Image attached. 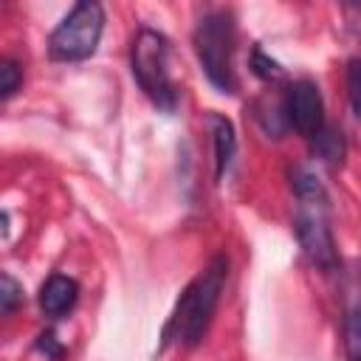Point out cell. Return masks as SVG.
Returning a JSON list of instances; mask_svg holds the SVG:
<instances>
[{"label":"cell","mask_w":361,"mask_h":361,"mask_svg":"<svg viewBox=\"0 0 361 361\" xmlns=\"http://www.w3.org/2000/svg\"><path fill=\"white\" fill-rule=\"evenodd\" d=\"M37 347H39L42 353H48L54 361H56V358H62V347L54 341V333H42V336H39V341H37Z\"/></svg>","instance_id":"cell-15"},{"label":"cell","mask_w":361,"mask_h":361,"mask_svg":"<svg viewBox=\"0 0 361 361\" xmlns=\"http://www.w3.org/2000/svg\"><path fill=\"white\" fill-rule=\"evenodd\" d=\"M347 87H350V104H353V113L358 116V59L350 62V71H347Z\"/></svg>","instance_id":"cell-13"},{"label":"cell","mask_w":361,"mask_h":361,"mask_svg":"<svg viewBox=\"0 0 361 361\" xmlns=\"http://www.w3.org/2000/svg\"><path fill=\"white\" fill-rule=\"evenodd\" d=\"M195 51L197 59L209 76V82L214 87H220L223 93L234 90V68H231V56H234V23L228 11H212L206 17H200V23L195 25Z\"/></svg>","instance_id":"cell-4"},{"label":"cell","mask_w":361,"mask_h":361,"mask_svg":"<svg viewBox=\"0 0 361 361\" xmlns=\"http://www.w3.org/2000/svg\"><path fill=\"white\" fill-rule=\"evenodd\" d=\"M169 39L155 31V28H141L133 39V76L138 82V87L147 93V99L161 107V110H175L178 107V90L169 73Z\"/></svg>","instance_id":"cell-3"},{"label":"cell","mask_w":361,"mask_h":361,"mask_svg":"<svg viewBox=\"0 0 361 361\" xmlns=\"http://www.w3.org/2000/svg\"><path fill=\"white\" fill-rule=\"evenodd\" d=\"M76 299H79V285L65 274H51L39 288V310L51 319H62L65 313H71Z\"/></svg>","instance_id":"cell-7"},{"label":"cell","mask_w":361,"mask_h":361,"mask_svg":"<svg viewBox=\"0 0 361 361\" xmlns=\"http://www.w3.org/2000/svg\"><path fill=\"white\" fill-rule=\"evenodd\" d=\"M226 276H228V259L223 254L212 257V262L183 288L175 313L166 324V341H178L183 347H195L203 341L212 316L217 310Z\"/></svg>","instance_id":"cell-1"},{"label":"cell","mask_w":361,"mask_h":361,"mask_svg":"<svg viewBox=\"0 0 361 361\" xmlns=\"http://www.w3.org/2000/svg\"><path fill=\"white\" fill-rule=\"evenodd\" d=\"M20 299H23L20 282L0 271V310H14L20 305Z\"/></svg>","instance_id":"cell-11"},{"label":"cell","mask_w":361,"mask_h":361,"mask_svg":"<svg viewBox=\"0 0 361 361\" xmlns=\"http://www.w3.org/2000/svg\"><path fill=\"white\" fill-rule=\"evenodd\" d=\"M358 330H355V310H350L347 313V355H350V361H355L358 358Z\"/></svg>","instance_id":"cell-14"},{"label":"cell","mask_w":361,"mask_h":361,"mask_svg":"<svg viewBox=\"0 0 361 361\" xmlns=\"http://www.w3.org/2000/svg\"><path fill=\"white\" fill-rule=\"evenodd\" d=\"M251 65H254V73L262 76V79H274L279 73V65L274 59H268L259 48H254V56H251Z\"/></svg>","instance_id":"cell-12"},{"label":"cell","mask_w":361,"mask_h":361,"mask_svg":"<svg viewBox=\"0 0 361 361\" xmlns=\"http://www.w3.org/2000/svg\"><path fill=\"white\" fill-rule=\"evenodd\" d=\"M23 85V68L14 62V59H0V102L14 96L17 87Z\"/></svg>","instance_id":"cell-10"},{"label":"cell","mask_w":361,"mask_h":361,"mask_svg":"<svg viewBox=\"0 0 361 361\" xmlns=\"http://www.w3.org/2000/svg\"><path fill=\"white\" fill-rule=\"evenodd\" d=\"M313 141H316V149H319V155L324 158V161H338L341 164V158H344V141H341V133H336L333 127H322L316 135H313Z\"/></svg>","instance_id":"cell-9"},{"label":"cell","mask_w":361,"mask_h":361,"mask_svg":"<svg viewBox=\"0 0 361 361\" xmlns=\"http://www.w3.org/2000/svg\"><path fill=\"white\" fill-rule=\"evenodd\" d=\"M293 189L299 197V214H296L299 243H302L305 254L319 268L330 271V268H336L338 254H336V243H333V234L327 226V195H324L322 183L302 169L293 172Z\"/></svg>","instance_id":"cell-2"},{"label":"cell","mask_w":361,"mask_h":361,"mask_svg":"<svg viewBox=\"0 0 361 361\" xmlns=\"http://www.w3.org/2000/svg\"><path fill=\"white\" fill-rule=\"evenodd\" d=\"M102 28H104V8L99 3H76L48 37L51 59L56 62L87 59L102 39Z\"/></svg>","instance_id":"cell-5"},{"label":"cell","mask_w":361,"mask_h":361,"mask_svg":"<svg viewBox=\"0 0 361 361\" xmlns=\"http://www.w3.org/2000/svg\"><path fill=\"white\" fill-rule=\"evenodd\" d=\"M209 130L214 144V178L220 180L237 152V135H234V124L220 113H209Z\"/></svg>","instance_id":"cell-8"},{"label":"cell","mask_w":361,"mask_h":361,"mask_svg":"<svg viewBox=\"0 0 361 361\" xmlns=\"http://www.w3.org/2000/svg\"><path fill=\"white\" fill-rule=\"evenodd\" d=\"M285 118L305 138H313L324 127V102H322V93H319L316 82L299 79V82H293L288 87V96H285Z\"/></svg>","instance_id":"cell-6"}]
</instances>
